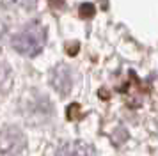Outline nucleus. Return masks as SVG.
<instances>
[{"label": "nucleus", "mask_w": 158, "mask_h": 156, "mask_svg": "<svg viewBox=\"0 0 158 156\" xmlns=\"http://www.w3.org/2000/svg\"><path fill=\"white\" fill-rule=\"evenodd\" d=\"M13 48L23 57H36L46 44V30L41 23H29L11 39Z\"/></svg>", "instance_id": "nucleus-1"}, {"label": "nucleus", "mask_w": 158, "mask_h": 156, "mask_svg": "<svg viewBox=\"0 0 158 156\" xmlns=\"http://www.w3.org/2000/svg\"><path fill=\"white\" fill-rule=\"evenodd\" d=\"M27 147L25 135L20 128L7 126L0 131V153L6 156H20Z\"/></svg>", "instance_id": "nucleus-2"}, {"label": "nucleus", "mask_w": 158, "mask_h": 156, "mask_svg": "<svg viewBox=\"0 0 158 156\" xmlns=\"http://www.w3.org/2000/svg\"><path fill=\"white\" fill-rule=\"evenodd\" d=\"M50 84L57 92L68 94L73 87V71L68 66H64V64L53 68L50 73Z\"/></svg>", "instance_id": "nucleus-3"}, {"label": "nucleus", "mask_w": 158, "mask_h": 156, "mask_svg": "<svg viewBox=\"0 0 158 156\" xmlns=\"http://www.w3.org/2000/svg\"><path fill=\"white\" fill-rule=\"evenodd\" d=\"M55 156H96V151L85 142L75 140V142H68L64 146H60L57 149Z\"/></svg>", "instance_id": "nucleus-4"}, {"label": "nucleus", "mask_w": 158, "mask_h": 156, "mask_svg": "<svg viewBox=\"0 0 158 156\" xmlns=\"http://www.w3.org/2000/svg\"><path fill=\"white\" fill-rule=\"evenodd\" d=\"M80 16H82V18H91V16H94V6L93 4H82V6H80Z\"/></svg>", "instance_id": "nucleus-5"}, {"label": "nucleus", "mask_w": 158, "mask_h": 156, "mask_svg": "<svg viewBox=\"0 0 158 156\" xmlns=\"http://www.w3.org/2000/svg\"><path fill=\"white\" fill-rule=\"evenodd\" d=\"M18 6H22V7H25V9H32V7L37 4V0H15Z\"/></svg>", "instance_id": "nucleus-6"}, {"label": "nucleus", "mask_w": 158, "mask_h": 156, "mask_svg": "<svg viewBox=\"0 0 158 156\" xmlns=\"http://www.w3.org/2000/svg\"><path fill=\"white\" fill-rule=\"evenodd\" d=\"M80 106L77 105V103H75V105H71V106H68V117H69V119H75V117H77V110H78Z\"/></svg>", "instance_id": "nucleus-7"}]
</instances>
